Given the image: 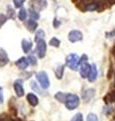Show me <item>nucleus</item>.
Masks as SVG:
<instances>
[{
	"instance_id": "nucleus-1",
	"label": "nucleus",
	"mask_w": 115,
	"mask_h": 121,
	"mask_svg": "<svg viewBox=\"0 0 115 121\" xmlns=\"http://www.w3.org/2000/svg\"><path fill=\"white\" fill-rule=\"evenodd\" d=\"M66 65L72 71H77L80 66V56L76 54H70L66 58Z\"/></svg>"
},
{
	"instance_id": "nucleus-2",
	"label": "nucleus",
	"mask_w": 115,
	"mask_h": 121,
	"mask_svg": "<svg viewBox=\"0 0 115 121\" xmlns=\"http://www.w3.org/2000/svg\"><path fill=\"white\" fill-rule=\"evenodd\" d=\"M65 105H66L67 109H69V110H75L80 105V98L77 95H75V94H68Z\"/></svg>"
},
{
	"instance_id": "nucleus-3",
	"label": "nucleus",
	"mask_w": 115,
	"mask_h": 121,
	"mask_svg": "<svg viewBox=\"0 0 115 121\" xmlns=\"http://www.w3.org/2000/svg\"><path fill=\"white\" fill-rule=\"evenodd\" d=\"M36 80L38 83H40V85L43 89L47 90L49 88V76L45 72H44V71L38 72L36 74Z\"/></svg>"
},
{
	"instance_id": "nucleus-4",
	"label": "nucleus",
	"mask_w": 115,
	"mask_h": 121,
	"mask_svg": "<svg viewBox=\"0 0 115 121\" xmlns=\"http://www.w3.org/2000/svg\"><path fill=\"white\" fill-rule=\"evenodd\" d=\"M45 52H47V43L44 39H41L36 43V47H35V54L40 59L44 58L45 56Z\"/></svg>"
},
{
	"instance_id": "nucleus-5",
	"label": "nucleus",
	"mask_w": 115,
	"mask_h": 121,
	"mask_svg": "<svg viewBox=\"0 0 115 121\" xmlns=\"http://www.w3.org/2000/svg\"><path fill=\"white\" fill-rule=\"evenodd\" d=\"M48 6L47 0H31L30 1V8L36 10L40 12V10H44Z\"/></svg>"
},
{
	"instance_id": "nucleus-6",
	"label": "nucleus",
	"mask_w": 115,
	"mask_h": 121,
	"mask_svg": "<svg viewBox=\"0 0 115 121\" xmlns=\"http://www.w3.org/2000/svg\"><path fill=\"white\" fill-rule=\"evenodd\" d=\"M68 39L71 43H77V41H80L83 39V33L80 31V30H72V31L69 32Z\"/></svg>"
},
{
	"instance_id": "nucleus-7",
	"label": "nucleus",
	"mask_w": 115,
	"mask_h": 121,
	"mask_svg": "<svg viewBox=\"0 0 115 121\" xmlns=\"http://www.w3.org/2000/svg\"><path fill=\"white\" fill-rule=\"evenodd\" d=\"M90 68H91V65H89L88 62L80 63L79 72H80V75H81V77L83 79L88 78V75H89V72H90Z\"/></svg>"
},
{
	"instance_id": "nucleus-8",
	"label": "nucleus",
	"mask_w": 115,
	"mask_h": 121,
	"mask_svg": "<svg viewBox=\"0 0 115 121\" xmlns=\"http://www.w3.org/2000/svg\"><path fill=\"white\" fill-rule=\"evenodd\" d=\"M14 91L16 93L17 97H22L24 95V89H23V82L21 80H16L13 84Z\"/></svg>"
},
{
	"instance_id": "nucleus-9",
	"label": "nucleus",
	"mask_w": 115,
	"mask_h": 121,
	"mask_svg": "<svg viewBox=\"0 0 115 121\" xmlns=\"http://www.w3.org/2000/svg\"><path fill=\"white\" fill-rule=\"evenodd\" d=\"M95 92L96 91L93 88H89V89H86L84 91L83 95H82L84 102H85V103H89V102L93 99V97L95 96Z\"/></svg>"
},
{
	"instance_id": "nucleus-10",
	"label": "nucleus",
	"mask_w": 115,
	"mask_h": 121,
	"mask_svg": "<svg viewBox=\"0 0 115 121\" xmlns=\"http://www.w3.org/2000/svg\"><path fill=\"white\" fill-rule=\"evenodd\" d=\"M97 77H98V70H97V67H96L95 64H91V68H90V72H89V75H88V80L89 82L93 83L97 80Z\"/></svg>"
},
{
	"instance_id": "nucleus-11",
	"label": "nucleus",
	"mask_w": 115,
	"mask_h": 121,
	"mask_svg": "<svg viewBox=\"0 0 115 121\" xmlns=\"http://www.w3.org/2000/svg\"><path fill=\"white\" fill-rule=\"evenodd\" d=\"M9 62V58L8 55L5 50H3L2 48H0V65H6Z\"/></svg>"
},
{
	"instance_id": "nucleus-12",
	"label": "nucleus",
	"mask_w": 115,
	"mask_h": 121,
	"mask_svg": "<svg viewBox=\"0 0 115 121\" xmlns=\"http://www.w3.org/2000/svg\"><path fill=\"white\" fill-rule=\"evenodd\" d=\"M28 65L29 64H28L27 58H23V56H22V58L18 59L16 60V66L18 67V69H20V70H25Z\"/></svg>"
},
{
	"instance_id": "nucleus-13",
	"label": "nucleus",
	"mask_w": 115,
	"mask_h": 121,
	"mask_svg": "<svg viewBox=\"0 0 115 121\" xmlns=\"http://www.w3.org/2000/svg\"><path fill=\"white\" fill-rule=\"evenodd\" d=\"M21 48L25 54H28V52L31 51L32 48V43L30 40H26V39H22L21 40Z\"/></svg>"
},
{
	"instance_id": "nucleus-14",
	"label": "nucleus",
	"mask_w": 115,
	"mask_h": 121,
	"mask_svg": "<svg viewBox=\"0 0 115 121\" xmlns=\"http://www.w3.org/2000/svg\"><path fill=\"white\" fill-rule=\"evenodd\" d=\"M26 25V27H27V30L29 32H33V31H35V29L37 28V22L35 20H33V19H29L27 20V22L25 23Z\"/></svg>"
},
{
	"instance_id": "nucleus-15",
	"label": "nucleus",
	"mask_w": 115,
	"mask_h": 121,
	"mask_svg": "<svg viewBox=\"0 0 115 121\" xmlns=\"http://www.w3.org/2000/svg\"><path fill=\"white\" fill-rule=\"evenodd\" d=\"M26 98H27L28 103L31 105V106H36V105L38 104V98H37L35 95H34L33 93H29V94H27Z\"/></svg>"
},
{
	"instance_id": "nucleus-16",
	"label": "nucleus",
	"mask_w": 115,
	"mask_h": 121,
	"mask_svg": "<svg viewBox=\"0 0 115 121\" xmlns=\"http://www.w3.org/2000/svg\"><path fill=\"white\" fill-rule=\"evenodd\" d=\"M67 96H68V94H66V93L58 92L56 95H55V98H56V99L59 101V102H61V103H65V102H66V100H67Z\"/></svg>"
},
{
	"instance_id": "nucleus-17",
	"label": "nucleus",
	"mask_w": 115,
	"mask_h": 121,
	"mask_svg": "<svg viewBox=\"0 0 115 121\" xmlns=\"http://www.w3.org/2000/svg\"><path fill=\"white\" fill-rule=\"evenodd\" d=\"M63 74H64V66L63 65H59L56 69H55V75L58 79H62L63 78Z\"/></svg>"
},
{
	"instance_id": "nucleus-18",
	"label": "nucleus",
	"mask_w": 115,
	"mask_h": 121,
	"mask_svg": "<svg viewBox=\"0 0 115 121\" xmlns=\"http://www.w3.org/2000/svg\"><path fill=\"white\" fill-rule=\"evenodd\" d=\"M28 12H29V17H30V19H33V20L40 19V12H38V11L34 10V9H32V8H29Z\"/></svg>"
},
{
	"instance_id": "nucleus-19",
	"label": "nucleus",
	"mask_w": 115,
	"mask_h": 121,
	"mask_svg": "<svg viewBox=\"0 0 115 121\" xmlns=\"http://www.w3.org/2000/svg\"><path fill=\"white\" fill-rule=\"evenodd\" d=\"M44 36H45V35H44V30L43 29H37V31L35 32V36H34V40H35V43H37V41L44 39Z\"/></svg>"
},
{
	"instance_id": "nucleus-20",
	"label": "nucleus",
	"mask_w": 115,
	"mask_h": 121,
	"mask_svg": "<svg viewBox=\"0 0 115 121\" xmlns=\"http://www.w3.org/2000/svg\"><path fill=\"white\" fill-rule=\"evenodd\" d=\"M26 17H27V12H26V10L24 8H21L19 9L18 11V18H19V20H21V21H24L26 19Z\"/></svg>"
},
{
	"instance_id": "nucleus-21",
	"label": "nucleus",
	"mask_w": 115,
	"mask_h": 121,
	"mask_svg": "<svg viewBox=\"0 0 115 121\" xmlns=\"http://www.w3.org/2000/svg\"><path fill=\"white\" fill-rule=\"evenodd\" d=\"M30 87H31V89H32L33 91H35L36 93H38V94H43V91H41V89L40 88V86L36 84V82H35V81H31V82H30Z\"/></svg>"
},
{
	"instance_id": "nucleus-22",
	"label": "nucleus",
	"mask_w": 115,
	"mask_h": 121,
	"mask_svg": "<svg viewBox=\"0 0 115 121\" xmlns=\"http://www.w3.org/2000/svg\"><path fill=\"white\" fill-rule=\"evenodd\" d=\"M49 44H51L52 47L59 48V47H60V44H61V41H60V39H58L57 37H53V39L49 40Z\"/></svg>"
},
{
	"instance_id": "nucleus-23",
	"label": "nucleus",
	"mask_w": 115,
	"mask_h": 121,
	"mask_svg": "<svg viewBox=\"0 0 115 121\" xmlns=\"http://www.w3.org/2000/svg\"><path fill=\"white\" fill-rule=\"evenodd\" d=\"M27 60H28V64H29V65H31V66H35L37 64L36 58L34 56H32V55H29L27 56Z\"/></svg>"
},
{
	"instance_id": "nucleus-24",
	"label": "nucleus",
	"mask_w": 115,
	"mask_h": 121,
	"mask_svg": "<svg viewBox=\"0 0 115 121\" xmlns=\"http://www.w3.org/2000/svg\"><path fill=\"white\" fill-rule=\"evenodd\" d=\"M7 10H8V13H7V17L9 18H14L15 17V11L13 10V8L11 6H7Z\"/></svg>"
},
{
	"instance_id": "nucleus-25",
	"label": "nucleus",
	"mask_w": 115,
	"mask_h": 121,
	"mask_svg": "<svg viewBox=\"0 0 115 121\" xmlns=\"http://www.w3.org/2000/svg\"><path fill=\"white\" fill-rule=\"evenodd\" d=\"M71 121H83V114L82 113H77L72 117Z\"/></svg>"
},
{
	"instance_id": "nucleus-26",
	"label": "nucleus",
	"mask_w": 115,
	"mask_h": 121,
	"mask_svg": "<svg viewBox=\"0 0 115 121\" xmlns=\"http://www.w3.org/2000/svg\"><path fill=\"white\" fill-rule=\"evenodd\" d=\"M99 5L97 4V3H92V4H88L86 6V10H90V11H93V10H96L98 9Z\"/></svg>"
},
{
	"instance_id": "nucleus-27",
	"label": "nucleus",
	"mask_w": 115,
	"mask_h": 121,
	"mask_svg": "<svg viewBox=\"0 0 115 121\" xmlns=\"http://www.w3.org/2000/svg\"><path fill=\"white\" fill-rule=\"evenodd\" d=\"M87 121H98V117L94 113H89L87 116Z\"/></svg>"
},
{
	"instance_id": "nucleus-28",
	"label": "nucleus",
	"mask_w": 115,
	"mask_h": 121,
	"mask_svg": "<svg viewBox=\"0 0 115 121\" xmlns=\"http://www.w3.org/2000/svg\"><path fill=\"white\" fill-rule=\"evenodd\" d=\"M25 0H13V4L16 8H21V6L23 5Z\"/></svg>"
},
{
	"instance_id": "nucleus-29",
	"label": "nucleus",
	"mask_w": 115,
	"mask_h": 121,
	"mask_svg": "<svg viewBox=\"0 0 115 121\" xmlns=\"http://www.w3.org/2000/svg\"><path fill=\"white\" fill-rule=\"evenodd\" d=\"M6 20H7V16H6V15L0 13V27H1V26L5 23Z\"/></svg>"
},
{
	"instance_id": "nucleus-30",
	"label": "nucleus",
	"mask_w": 115,
	"mask_h": 121,
	"mask_svg": "<svg viewBox=\"0 0 115 121\" xmlns=\"http://www.w3.org/2000/svg\"><path fill=\"white\" fill-rule=\"evenodd\" d=\"M0 121H13V120L9 116H7L5 114H1L0 115Z\"/></svg>"
},
{
	"instance_id": "nucleus-31",
	"label": "nucleus",
	"mask_w": 115,
	"mask_h": 121,
	"mask_svg": "<svg viewBox=\"0 0 115 121\" xmlns=\"http://www.w3.org/2000/svg\"><path fill=\"white\" fill-rule=\"evenodd\" d=\"M3 89L0 87V105H1L2 103H3Z\"/></svg>"
},
{
	"instance_id": "nucleus-32",
	"label": "nucleus",
	"mask_w": 115,
	"mask_h": 121,
	"mask_svg": "<svg viewBox=\"0 0 115 121\" xmlns=\"http://www.w3.org/2000/svg\"><path fill=\"white\" fill-rule=\"evenodd\" d=\"M53 26H55V27H56V28H58V27H59V25L61 24V21H58V19H57V18H56V19H55V20H53Z\"/></svg>"
},
{
	"instance_id": "nucleus-33",
	"label": "nucleus",
	"mask_w": 115,
	"mask_h": 121,
	"mask_svg": "<svg viewBox=\"0 0 115 121\" xmlns=\"http://www.w3.org/2000/svg\"><path fill=\"white\" fill-rule=\"evenodd\" d=\"M115 36V30H113V31H111V32H109V33H107V37H110V39H112V37H114Z\"/></svg>"
}]
</instances>
